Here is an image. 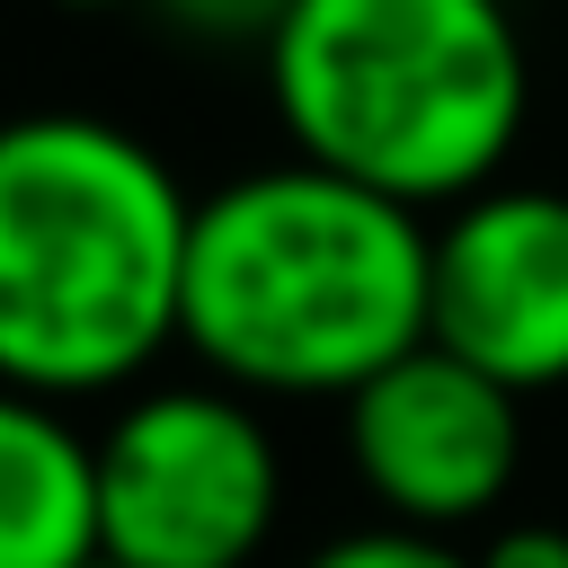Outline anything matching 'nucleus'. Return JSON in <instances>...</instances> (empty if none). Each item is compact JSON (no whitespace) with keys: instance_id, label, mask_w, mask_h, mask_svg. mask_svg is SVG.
<instances>
[{"instance_id":"6e6552de","label":"nucleus","mask_w":568,"mask_h":568,"mask_svg":"<svg viewBox=\"0 0 568 568\" xmlns=\"http://www.w3.org/2000/svg\"><path fill=\"white\" fill-rule=\"evenodd\" d=\"M302 568H479L462 541L444 532H408V524H364V532H337L320 541Z\"/></svg>"},{"instance_id":"9d476101","label":"nucleus","mask_w":568,"mask_h":568,"mask_svg":"<svg viewBox=\"0 0 568 568\" xmlns=\"http://www.w3.org/2000/svg\"><path fill=\"white\" fill-rule=\"evenodd\" d=\"M479 568H568V524H506L488 532V550H470Z\"/></svg>"},{"instance_id":"f03ea898","label":"nucleus","mask_w":568,"mask_h":568,"mask_svg":"<svg viewBox=\"0 0 568 568\" xmlns=\"http://www.w3.org/2000/svg\"><path fill=\"white\" fill-rule=\"evenodd\" d=\"M195 195L169 160L80 106L0 124V382L89 399L178 346Z\"/></svg>"},{"instance_id":"7ed1b4c3","label":"nucleus","mask_w":568,"mask_h":568,"mask_svg":"<svg viewBox=\"0 0 568 568\" xmlns=\"http://www.w3.org/2000/svg\"><path fill=\"white\" fill-rule=\"evenodd\" d=\"M266 98L293 160L426 213L497 186L532 115V53L506 0H293Z\"/></svg>"},{"instance_id":"1a4fd4ad","label":"nucleus","mask_w":568,"mask_h":568,"mask_svg":"<svg viewBox=\"0 0 568 568\" xmlns=\"http://www.w3.org/2000/svg\"><path fill=\"white\" fill-rule=\"evenodd\" d=\"M160 27L195 36V44H275V27L293 18V0H151Z\"/></svg>"},{"instance_id":"f8f14e48","label":"nucleus","mask_w":568,"mask_h":568,"mask_svg":"<svg viewBox=\"0 0 568 568\" xmlns=\"http://www.w3.org/2000/svg\"><path fill=\"white\" fill-rule=\"evenodd\" d=\"M98 568H115V559H98Z\"/></svg>"},{"instance_id":"39448f33","label":"nucleus","mask_w":568,"mask_h":568,"mask_svg":"<svg viewBox=\"0 0 568 568\" xmlns=\"http://www.w3.org/2000/svg\"><path fill=\"white\" fill-rule=\"evenodd\" d=\"M346 462L408 532H462L506 506L524 470V399L435 337L346 399Z\"/></svg>"},{"instance_id":"20e7f679","label":"nucleus","mask_w":568,"mask_h":568,"mask_svg":"<svg viewBox=\"0 0 568 568\" xmlns=\"http://www.w3.org/2000/svg\"><path fill=\"white\" fill-rule=\"evenodd\" d=\"M284 462L248 390L151 382L98 435V559L115 568H248L275 541Z\"/></svg>"},{"instance_id":"423d86ee","label":"nucleus","mask_w":568,"mask_h":568,"mask_svg":"<svg viewBox=\"0 0 568 568\" xmlns=\"http://www.w3.org/2000/svg\"><path fill=\"white\" fill-rule=\"evenodd\" d=\"M426 337L515 399L568 382V195L479 186L426 257Z\"/></svg>"},{"instance_id":"9b49d317","label":"nucleus","mask_w":568,"mask_h":568,"mask_svg":"<svg viewBox=\"0 0 568 568\" xmlns=\"http://www.w3.org/2000/svg\"><path fill=\"white\" fill-rule=\"evenodd\" d=\"M62 9H115V0H62Z\"/></svg>"},{"instance_id":"0eeeda50","label":"nucleus","mask_w":568,"mask_h":568,"mask_svg":"<svg viewBox=\"0 0 568 568\" xmlns=\"http://www.w3.org/2000/svg\"><path fill=\"white\" fill-rule=\"evenodd\" d=\"M0 568H98V435L0 382Z\"/></svg>"},{"instance_id":"f257e3e1","label":"nucleus","mask_w":568,"mask_h":568,"mask_svg":"<svg viewBox=\"0 0 568 568\" xmlns=\"http://www.w3.org/2000/svg\"><path fill=\"white\" fill-rule=\"evenodd\" d=\"M435 231L311 160L240 169L195 195L178 346L248 399H355L426 346Z\"/></svg>"}]
</instances>
